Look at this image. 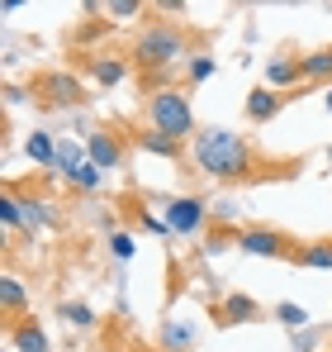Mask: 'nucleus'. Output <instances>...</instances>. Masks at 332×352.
I'll return each mask as SVG.
<instances>
[{
    "mask_svg": "<svg viewBox=\"0 0 332 352\" xmlns=\"http://www.w3.org/2000/svg\"><path fill=\"white\" fill-rule=\"evenodd\" d=\"M190 157L195 167L214 181H261V176H280L271 157H261L237 129H200L190 138Z\"/></svg>",
    "mask_w": 332,
    "mask_h": 352,
    "instance_id": "nucleus-1",
    "label": "nucleus"
},
{
    "mask_svg": "<svg viewBox=\"0 0 332 352\" xmlns=\"http://www.w3.org/2000/svg\"><path fill=\"white\" fill-rule=\"evenodd\" d=\"M133 62L143 67V76H152L157 91H166V76H171L180 62H190V38H185V29H176V24H147V29L133 38Z\"/></svg>",
    "mask_w": 332,
    "mask_h": 352,
    "instance_id": "nucleus-2",
    "label": "nucleus"
},
{
    "mask_svg": "<svg viewBox=\"0 0 332 352\" xmlns=\"http://www.w3.org/2000/svg\"><path fill=\"white\" fill-rule=\"evenodd\" d=\"M147 119H152V129H157V133L176 138V143H185V138H195V133H200L195 110H190V96H185V91H176V86H166V91H152V96H147Z\"/></svg>",
    "mask_w": 332,
    "mask_h": 352,
    "instance_id": "nucleus-3",
    "label": "nucleus"
},
{
    "mask_svg": "<svg viewBox=\"0 0 332 352\" xmlns=\"http://www.w3.org/2000/svg\"><path fill=\"white\" fill-rule=\"evenodd\" d=\"M29 91H34L43 105H53V110H71V105L86 100V86H81L76 72H38V76L29 81Z\"/></svg>",
    "mask_w": 332,
    "mask_h": 352,
    "instance_id": "nucleus-4",
    "label": "nucleus"
},
{
    "mask_svg": "<svg viewBox=\"0 0 332 352\" xmlns=\"http://www.w3.org/2000/svg\"><path fill=\"white\" fill-rule=\"evenodd\" d=\"M237 248L247 252V257H266V262H299V243L289 234H280V229H242L237 234Z\"/></svg>",
    "mask_w": 332,
    "mask_h": 352,
    "instance_id": "nucleus-5",
    "label": "nucleus"
},
{
    "mask_svg": "<svg viewBox=\"0 0 332 352\" xmlns=\"http://www.w3.org/2000/svg\"><path fill=\"white\" fill-rule=\"evenodd\" d=\"M204 219H209V205H204L200 195H176V200H166V229H171V234L200 238Z\"/></svg>",
    "mask_w": 332,
    "mask_h": 352,
    "instance_id": "nucleus-6",
    "label": "nucleus"
},
{
    "mask_svg": "<svg viewBox=\"0 0 332 352\" xmlns=\"http://www.w3.org/2000/svg\"><path fill=\"white\" fill-rule=\"evenodd\" d=\"M86 157H91L100 172H119V167H123V133H110V129L91 133V138H86Z\"/></svg>",
    "mask_w": 332,
    "mask_h": 352,
    "instance_id": "nucleus-7",
    "label": "nucleus"
},
{
    "mask_svg": "<svg viewBox=\"0 0 332 352\" xmlns=\"http://www.w3.org/2000/svg\"><path fill=\"white\" fill-rule=\"evenodd\" d=\"M285 100H289L285 91H271V86H257V91L247 96V119H252V124H271V119H276L280 110H285Z\"/></svg>",
    "mask_w": 332,
    "mask_h": 352,
    "instance_id": "nucleus-8",
    "label": "nucleus"
},
{
    "mask_svg": "<svg viewBox=\"0 0 332 352\" xmlns=\"http://www.w3.org/2000/svg\"><path fill=\"white\" fill-rule=\"evenodd\" d=\"M0 309H5V329L19 324V319H29V314H24V309H29V291H24L19 276H5V281H0Z\"/></svg>",
    "mask_w": 332,
    "mask_h": 352,
    "instance_id": "nucleus-9",
    "label": "nucleus"
},
{
    "mask_svg": "<svg viewBox=\"0 0 332 352\" xmlns=\"http://www.w3.org/2000/svg\"><path fill=\"white\" fill-rule=\"evenodd\" d=\"M219 319H223V329L252 324V319H261V305H257L252 295H223V305H219Z\"/></svg>",
    "mask_w": 332,
    "mask_h": 352,
    "instance_id": "nucleus-10",
    "label": "nucleus"
},
{
    "mask_svg": "<svg viewBox=\"0 0 332 352\" xmlns=\"http://www.w3.org/2000/svg\"><path fill=\"white\" fill-rule=\"evenodd\" d=\"M10 343H14V352H48V333H43V324L29 314V319H19V324H10Z\"/></svg>",
    "mask_w": 332,
    "mask_h": 352,
    "instance_id": "nucleus-11",
    "label": "nucleus"
},
{
    "mask_svg": "<svg viewBox=\"0 0 332 352\" xmlns=\"http://www.w3.org/2000/svg\"><path fill=\"white\" fill-rule=\"evenodd\" d=\"M299 72H304V81L328 86V91H332V48H313V53H304V58H299Z\"/></svg>",
    "mask_w": 332,
    "mask_h": 352,
    "instance_id": "nucleus-12",
    "label": "nucleus"
},
{
    "mask_svg": "<svg viewBox=\"0 0 332 352\" xmlns=\"http://www.w3.org/2000/svg\"><path fill=\"white\" fill-rule=\"evenodd\" d=\"M19 210H24V234H29V238L38 234V229H48V224H57L53 200H43V195H29V200H19Z\"/></svg>",
    "mask_w": 332,
    "mask_h": 352,
    "instance_id": "nucleus-13",
    "label": "nucleus"
},
{
    "mask_svg": "<svg viewBox=\"0 0 332 352\" xmlns=\"http://www.w3.org/2000/svg\"><path fill=\"white\" fill-rule=\"evenodd\" d=\"M24 153H29L34 167H57V138L48 129H34V133L24 138Z\"/></svg>",
    "mask_w": 332,
    "mask_h": 352,
    "instance_id": "nucleus-14",
    "label": "nucleus"
},
{
    "mask_svg": "<svg viewBox=\"0 0 332 352\" xmlns=\"http://www.w3.org/2000/svg\"><path fill=\"white\" fill-rule=\"evenodd\" d=\"M299 81H304L299 58H271V67H266V86H271V91H289V86H299Z\"/></svg>",
    "mask_w": 332,
    "mask_h": 352,
    "instance_id": "nucleus-15",
    "label": "nucleus"
},
{
    "mask_svg": "<svg viewBox=\"0 0 332 352\" xmlns=\"http://www.w3.org/2000/svg\"><path fill=\"white\" fill-rule=\"evenodd\" d=\"M299 267H309V272H332V238H309V243H299Z\"/></svg>",
    "mask_w": 332,
    "mask_h": 352,
    "instance_id": "nucleus-16",
    "label": "nucleus"
},
{
    "mask_svg": "<svg viewBox=\"0 0 332 352\" xmlns=\"http://www.w3.org/2000/svg\"><path fill=\"white\" fill-rule=\"evenodd\" d=\"M91 76H95V86H119V81L128 76V62L100 53V58H91Z\"/></svg>",
    "mask_w": 332,
    "mask_h": 352,
    "instance_id": "nucleus-17",
    "label": "nucleus"
},
{
    "mask_svg": "<svg viewBox=\"0 0 332 352\" xmlns=\"http://www.w3.org/2000/svg\"><path fill=\"white\" fill-rule=\"evenodd\" d=\"M138 148H143L147 157H162V162H176V157H180V143L166 138V133H157V129H152V133L143 129V133H138Z\"/></svg>",
    "mask_w": 332,
    "mask_h": 352,
    "instance_id": "nucleus-18",
    "label": "nucleus"
},
{
    "mask_svg": "<svg viewBox=\"0 0 332 352\" xmlns=\"http://www.w3.org/2000/svg\"><path fill=\"white\" fill-rule=\"evenodd\" d=\"M195 343V324L190 319H166L162 324V348L166 352H185Z\"/></svg>",
    "mask_w": 332,
    "mask_h": 352,
    "instance_id": "nucleus-19",
    "label": "nucleus"
},
{
    "mask_svg": "<svg viewBox=\"0 0 332 352\" xmlns=\"http://www.w3.org/2000/svg\"><path fill=\"white\" fill-rule=\"evenodd\" d=\"M67 186H71V190H86V195H91V190H100V186H105V172H100V167H95V162L86 157V162H81L76 172L67 176Z\"/></svg>",
    "mask_w": 332,
    "mask_h": 352,
    "instance_id": "nucleus-20",
    "label": "nucleus"
},
{
    "mask_svg": "<svg viewBox=\"0 0 332 352\" xmlns=\"http://www.w3.org/2000/svg\"><path fill=\"white\" fill-rule=\"evenodd\" d=\"M71 329H95V309L91 305H81V300H62V309H57Z\"/></svg>",
    "mask_w": 332,
    "mask_h": 352,
    "instance_id": "nucleus-21",
    "label": "nucleus"
},
{
    "mask_svg": "<svg viewBox=\"0 0 332 352\" xmlns=\"http://www.w3.org/2000/svg\"><path fill=\"white\" fill-rule=\"evenodd\" d=\"M0 224H5L10 234H14V229H24V210H19V195H14V190H5V195H0Z\"/></svg>",
    "mask_w": 332,
    "mask_h": 352,
    "instance_id": "nucleus-22",
    "label": "nucleus"
},
{
    "mask_svg": "<svg viewBox=\"0 0 332 352\" xmlns=\"http://www.w3.org/2000/svg\"><path fill=\"white\" fill-rule=\"evenodd\" d=\"M81 162H86V157H81V148H76V143H57V167H53V172L62 176V181L76 172Z\"/></svg>",
    "mask_w": 332,
    "mask_h": 352,
    "instance_id": "nucleus-23",
    "label": "nucleus"
},
{
    "mask_svg": "<svg viewBox=\"0 0 332 352\" xmlns=\"http://www.w3.org/2000/svg\"><path fill=\"white\" fill-rule=\"evenodd\" d=\"M214 72H219V62L209 58V53H195V58H190V72H185V76H190V86H204V81H209Z\"/></svg>",
    "mask_w": 332,
    "mask_h": 352,
    "instance_id": "nucleus-24",
    "label": "nucleus"
},
{
    "mask_svg": "<svg viewBox=\"0 0 332 352\" xmlns=\"http://www.w3.org/2000/svg\"><path fill=\"white\" fill-rule=\"evenodd\" d=\"M276 319H280V324H289L294 333H304V329H309V309H299V305H289V300L276 305Z\"/></svg>",
    "mask_w": 332,
    "mask_h": 352,
    "instance_id": "nucleus-25",
    "label": "nucleus"
},
{
    "mask_svg": "<svg viewBox=\"0 0 332 352\" xmlns=\"http://www.w3.org/2000/svg\"><path fill=\"white\" fill-rule=\"evenodd\" d=\"M110 252H114V262H128L138 248H133V238H128V234H110Z\"/></svg>",
    "mask_w": 332,
    "mask_h": 352,
    "instance_id": "nucleus-26",
    "label": "nucleus"
},
{
    "mask_svg": "<svg viewBox=\"0 0 332 352\" xmlns=\"http://www.w3.org/2000/svg\"><path fill=\"white\" fill-rule=\"evenodd\" d=\"M105 14H114V19H133V14H143V5H138V0H110Z\"/></svg>",
    "mask_w": 332,
    "mask_h": 352,
    "instance_id": "nucleus-27",
    "label": "nucleus"
},
{
    "mask_svg": "<svg viewBox=\"0 0 332 352\" xmlns=\"http://www.w3.org/2000/svg\"><path fill=\"white\" fill-rule=\"evenodd\" d=\"M209 219H219V224H233V219H237V205H233V200H219V205L209 210Z\"/></svg>",
    "mask_w": 332,
    "mask_h": 352,
    "instance_id": "nucleus-28",
    "label": "nucleus"
},
{
    "mask_svg": "<svg viewBox=\"0 0 332 352\" xmlns=\"http://www.w3.org/2000/svg\"><path fill=\"white\" fill-rule=\"evenodd\" d=\"M328 115H332V91H328Z\"/></svg>",
    "mask_w": 332,
    "mask_h": 352,
    "instance_id": "nucleus-29",
    "label": "nucleus"
},
{
    "mask_svg": "<svg viewBox=\"0 0 332 352\" xmlns=\"http://www.w3.org/2000/svg\"><path fill=\"white\" fill-rule=\"evenodd\" d=\"M328 352H332V338H328Z\"/></svg>",
    "mask_w": 332,
    "mask_h": 352,
    "instance_id": "nucleus-30",
    "label": "nucleus"
}]
</instances>
